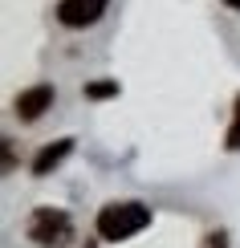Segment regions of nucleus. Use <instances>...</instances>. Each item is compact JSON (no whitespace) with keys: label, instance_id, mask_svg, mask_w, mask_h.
<instances>
[{"label":"nucleus","instance_id":"1","mask_svg":"<svg viewBox=\"0 0 240 248\" xmlns=\"http://www.w3.org/2000/svg\"><path fill=\"white\" fill-rule=\"evenodd\" d=\"M151 224V208L139 200H122V203H106V208L98 212V236L106 244H118V240H130V236H139L143 228Z\"/></svg>","mask_w":240,"mask_h":248},{"label":"nucleus","instance_id":"2","mask_svg":"<svg viewBox=\"0 0 240 248\" xmlns=\"http://www.w3.org/2000/svg\"><path fill=\"white\" fill-rule=\"evenodd\" d=\"M29 240H37L41 248H65L74 240V220L61 208H37L29 220Z\"/></svg>","mask_w":240,"mask_h":248},{"label":"nucleus","instance_id":"3","mask_svg":"<svg viewBox=\"0 0 240 248\" xmlns=\"http://www.w3.org/2000/svg\"><path fill=\"white\" fill-rule=\"evenodd\" d=\"M106 4H110V0H61V4H57V20L65 29H90V25L102 20Z\"/></svg>","mask_w":240,"mask_h":248},{"label":"nucleus","instance_id":"4","mask_svg":"<svg viewBox=\"0 0 240 248\" xmlns=\"http://www.w3.org/2000/svg\"><path fill=\"white\" fill-rule=\"evenodd\" d=\"M53 98H57L53 86H29V90H20V94H16V118L20 122H37L49 106H53Z\"/></svg>","mask_w":240,"mask_h":248},{"label":"nucleus","instance_id":"5","mask_svg":"<svg viewBox=\"0 0 240 248\" xmlns=\"http://www.w3.org/2000/svg\"><path fill=\"white\" fill-rule=\"evenodd\" d=\"M69 151H74V139H57V142H49L45 151H37V159H33V175H49L53 167H61V163L69 159Z\"/></svg>","mask_w":240,"mask_h":248},{"label":"nucleus","instance_id":"6","mask_svg":"<svg viewBox=\"0 0 240 248\" xmlns=\"http://www.w3.org/2000/svg\"><path fill=\"white\" fill-rule=\"evenodd\" d=\"M224 147H228V151H240V94H236V106H232V126H228Z\"/></svg>","mask_w":240,"mask_h":248},{"label":"nucleus","instance_id":"7","mask_svg":"<svg viewBox=\"0 0 240 248\" xmlns=\"http://www.w3.org/2000/svg\"><path fill=\"white\" fill-rule=\"evenodd\" d=\"M118 94V81H90L86 86V98H114Z\"/></svg>","mask_w":240,"mask_h":248},{"label":"nucleus","instance_id":"8","mask_svg":"<svg viewBox=\"0 0 240 248\" xmlns=\"http://www.w3.org/2000/svg\"><path fill=\"white\" fill-rule=\"evenodd\" d=\"M204 248H228V236L224 232H216V236H208V244Z\"/></svg>","mask_w":240,"mask_h":248},{"label":"nucleus","instance_id":"9","mask_svg":"<svg viewBox=\"0 0 240 248\" xmlns=\"http://www.w3.org/2000/svg\"><path fill=\"white\" fill-rule=\"evenodd\" d=\"M224 4H228V8H236V13H240V0H224Z\"/></svg>","mask_w":240,"mask_h":248}]
</instances>
